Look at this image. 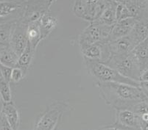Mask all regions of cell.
<instances>
[{"label": "cell", "mask_w": 148, "mask_h": 130, "mask_svg": "<svg viewBox=\"0 0 148 130\" xmlns=\"http://www.w3.org/2000/svg\"><path fill=\"white\" fill-rule=\"evenodd\" d=\"M80 48L83 58L97 60L104 63L111 55L108 46V41L80 46Z\"/></svg>", "instance_id": "9"}, {"label": "cell", "mask_w": 148, "mask_h": 130, "mask_svg": "<svg viewBox=\"0 0 148 130\" xmlns=\"http://www.w3.org/2000/svg\"><path fill=\"white\" fill-rule=\"evenodd\" d=\"M140 81L148 82V67L141 71V74H140Z\"/></svg>", "instance_id": "30"}, {"label": "cell", "mask_w": 148, "mask_h": 130, "mask_svg": "<svg viewBox=\"0 0 148 130\" xmlns=\"http://www.w3.org/2000/svg\"><path fill=\"white\" fill-rule=\"evenodd\" d=\"M55 0H27L21 21L27 25L39 21L49 11Z\"/></svg>", "instance_id": "7"}, {"label": "cell", "mask_w": 148, "mask_h": 130, "mask_svg": "<svg viewBox=\"0 0 148 130\" xmlns=\"http://www.w3.org/2000/svg\"><path fill=\"white\" fill-rule=\"evenodd\" d=\"M27 25L23 23L21 20L16 23L13 28L10 41V47L18 56L21 55L27 46Z\"/></svg>", "instance_id": "10"}, {"label": "cell", "mask_w": 148, "mask_h": 130, "mask_svg": "<svg viewBox=\"0 0 148 130\" xmlns=\"http://www.w3.org/2000/svg\"><path fill=\"white\" fill-rule=\"evenodd\" d=\"M27 0H0V25L22 18Z\"/></svg>", "instance_id": "8"}, {"label": "cell", "mask_w": 148, "mask_h": 130, "mask_svg": "<svg viewBox=\"0 0 148 130\" xmlns=\"http://www.w3.org/2000/svg\"><path fill=\"white\" fill-rule=\"evenodd\" d=\"M84 59V64L87 71L95 82H119L140 87V82L135 81L121 75L111 66L97 60Z\"/></svg>", "instance_id": "2"}, {"label": "cell", "mask_w": 148, "mask_h": 130, "mask_svg": "<svg viewBox=\"0 0 148 130\" xmlns=\"http://www.w3.org/2000/svg\"><path fill=\"white\" fill-rule=\"evenodd\" d=\"M132 53L136 59L141 71L148 67V37L134 47Z\"/></svg>", "instance_id": "16"}, {"label": "cell", "mask_w": 148, "mask_h": 130, "mask_svg": "<svg viewBox=\"0 0 148 130\" xmlns=\"http://www.w3.org/2000/svg\"><path fill=\"white\" fill-rule=\"evenodd\" d=\"M101 98L114 110L130 109L148 98L140 87L119 82H95Z\"/></svg>", "instance_id": "1"}, {"label": "cell", "mask_w": 148, "mask_h": 130, "mask_svg": "<svg viewBox=\"0 0 148 130\" xmlns=\"http://www.w3.org/2000/svg\"><path fill=\"white\" fill-rule=\"evenodd\" d=\"M16 22H9L0 25V48L9 46L12 33Z\"/></svg>", "instance_id": "22"}, {"label": "cell", "mask_w": 148, "mask_h": 130, "mask_svg": "<svg viewBox=\"0 0 148 130\" xmlns=\"http://www.w3.org/2000/svg\"><path fill=\"white\" fill-rule=\"evenodd\" d=\"M18 56L9 46L0 48V63L14 68L17 65Z\"/></svg>", "instance_id": "20"}, {"label": "cell", "mask_w": 148, "mask_h": 130, "mask_svg": "<svg viewBox=\"0 0 148 130\" xmlns=\"http://www.w3.org/2000/svg\"><path fill=\"white\" fill-rule=\"evenodd\" d=\"M110 0H75L73 13L76 16L87 21L97 19Z\"/></svg>", "instance_id": "5"}, {"label": "cell", "mask_w": 148, "mask_h": 130, "mask_svg": "<svg viewBox=\"0 0 148 130\" xmlns=\"http://www.w3.org/2000/svg\"><path fill=\"white\" fill-rule=\"evenodd\" d=\"M136 46V44L130 35L119 39L108 42V46L111 55L128 54L134 50Z\"/></svg>", "instance_id": "13"}, {"label": "cell", "mask_w": 148, "mask_h": 130, "mask_svg": "<svg viewBox=\"0 0 148 130\" xmlns=\"http://www.w3.org/2000/svg\"><path fill=\"white\" fill-rule=\"evenodd\" d=\"M68 108L66 101H57L51 104L38 118L33 130H56Z\"/></svg>", "instance_id": "4"}, {"label": "cell", "mask_w": 148, "mask_h": 130, "mask_svg": "<svg viewBox=\"0 0 148 130\" xmlns=\"http://www.w3.org/2000/svg\"><path fill=\"white\" fill-rule=\"evenodd\" d=\"M35 52H36V50H34L28 44L27 46L22 52V54L18 56L16 66L21 68L25 74H27L28 68L30 66L31 63L33 61V57H34Z\"/></svg>", "instance_id": "21"}, {"label": "cell", "mask_w": 148, "mask_h": 130, "mask_svg": "<svg viewBox=\"0 0 148 130\" xmlns=\"http://www.w3.org/2000/svg\"><path fill=\"white\" fill-rule=\"evenodd\" d=\"M58 20L57 17L49 10L44 15L42 18L38 21L40 31L41 34L42 41L47 37L51 33L56 29Z\"/></svg>", "instance_id": "14"}, {"label": "cell", "mask_w": 148, "mask_h": 130, "mask_svg": "<svg viewBox=\"0 0 148 130\" xmlns=\"http://www.w3.org/2000/svg\"><path fill=\"white\" fill-rule=\"evenodd\" d=\"M0 99L2 100V104L13 101L10 82L6 81L1 76H0Z\"/></svg>", "instance_id": "23"}, {"label": "cell", "mask_w": 148, "mask_h": 130, "mask_svg": "<svg viewBox=\"0 0 148 130\" xmlns=\"http://www.w3.org/2000/svg\"><path fill=\"white\" fill-rule=\"evenodd\" d=\"M140 88H142V91H144V93L146 94V96L148 98V82H144L140 81Z\"/></svg>", "instance_id": "31"}, {"label": "cell", "mask_w": 148, "mask_h": 130, "mask_svg": "<svg viewBox=\"0 0 148 130\" xmlns=\"http://www.w3.org/2000/svg\"><path fill=\"white\" fill-rule=\"evenodd\" d=\"M0 130H13L2 111H0Z\"/></svg>", "instance_id": "28"}, {"label": "cell", "mask_w": 148, "mask_h": 130, "mask_svg": "<svg viewBox=\"0 0 148 130\" xmlns=\"http://www.w3.org/2000/svg\"><path fill=\"white\" fill-rule=\"evenodd\" d=\"M140 130H148V112L136 115Z\"/></svg>", "instance_id": "26"}, {"label": "cell", "mask_w": 148, "mask_h": 130, "mask_svg": "<svg viewBox=\"0 0 148 130\" xmlns=\"http://www.w3.org/2000/svg\"><path fill=\"white\" fill-rule=\"evenodd\" d=\"M95 130H127L125 129L120 128V127H117V126L114 125V124H111V125H107L102 127L99 129H97Z\"/></svg>", "instance_id": "29"}, {"label": "cell", "mask_w": 148, "mask_h": 130, "mask_svg": "<svg viewBox=\"0 0 148 130\" xmlns=\"http://www.w3.org/2000/svg\"><path fill=\"white\" fill-rule=\"evenodd\" d=\"M130 36L136 45L146 39L148 37V18L138 19L130 32Z\"/></svg>", "instance_id": "18"}, {"label": "cell", "mask_w": 148, "mask_h": 130, "mask_svg": "<svg viewBox=\"0 0 148 130\" xmlns=\"http://www.w3.org/2000/svg\"><path fill=\"white\" fill-rule=\"evenodd\" d=\"M1 111L4 113L13 130H18L21 118H20L19 111L18 110L14 103L11 101V102L2 104Z\"/></svg>", "instance_id": "15"}, {"label": "cell", "mask_w": 148, "mask_h": 130, "mask_svg": "<svg viewBox=\"0 0 148 130\" xmlns=\"http://www.w3.org/2000/svg\"><path fill=\"white\" fill-rule=\"evenodd\" d=\"M25 71L21 69V68H18V67L16 66L13 68L11 73V77H10V82L13 83H18V82L21 81L24 77H25Z\"/></svg>", "instance_id": "25"}, {"label": "cell", "mask_w": 148, "mask_h": 130, "mask_svg": "<svg viewBox=\"0 0 148 130\" xmlns=\"http://www.w3.org/2000/svg\"><path fill=\"white\" fill-rule=\"evenodd\" d=\"M89 23L79 36V46L108 41L113 27L101 25L95 21Z\"/></svg>", "instance_id": "6"}, {"label": "cell", "mask_w": 148, "mask_h": 130, "mask_svg": "<svg viewBox=\"0 0 148 130\" xmlns=\"http://www.w3.org/2000/svg\"><path fill=\"white\" fill-rule=\"evenodd\" d=\"M137 21L138 18H129L117 21L113 26L108 42L115 41L121 37L129 35Z\"/></svg>", "instance_id": "12"}, {"label": "cell", "mask_w": 148, "mask_h": 130, "mask_svg": "<svg viewBox=\"0 0 148 130\" xmlns=\"http://www.w3.org/2000/svg\"><path fill=\"white\" fill-rule=\"evenodd\" d=\"M110 1H113V2H116V3H121V2H123V0H110Z\"/></svg>", "instance_id": "32"}, {"label": "cell", "mask_w": 148, "mask_h": 130, "mask_svg": "<svg viewBox=\"0 0 148 130\" xmlns=\"http://www.w3.org/2000/svg\"><path fill=\"white\" fill-rule=\"evenodd\" d=\"M105 63L117 71L122 76L140 82V67L132 52L125 54L111 55Z\"/></svg>", "instance_id": "3"}, {"label": "cell", "mask_w": 148, "mask_h": 130, "mask_svg": "<svg viewBox=\"0 0 148 130\" xmlns=\"http://www.w3.org/2000/svg\"><path fill=\"white\" fill-rule=\"evenodd\" d=\"M116 2L111 1L108 4L106 8L101 13L99 18L96 19L95 22L99 23L101 25H104L106 26L113 27L116 23V9L117 6ZM92 22V21H91Z\"/></svg>", "instance_id": "17"}, {"label": "cell", "mask_w": 148, "mask_h": 130, "mask_svg": "<svg viewBox=\"0 0 148 130\" xmlns=\"http://www.w3.org/2000/svg\"><path fill=\"white\" fill-rule=\"evenodd\" d=\"M27 36L28 44L34 50H36L38 44L42 41L38 21L27 25Z\"/></svg>", "instance_id": "19"}, {"label": "cell", "mask_w": 148, "mask_h": 130, "mask_svg": "<svg viewBox=\"0 0 148 130\" xmlns=\"http://www.w3.org/2000/svg\"><path fill=\"white\" fill-rule=\"evenodd\" d=\"M116 22L126 18H134L128 7L123 2L117 4L116 9Z\"/></svg>", "instance_id": "24"}, {"label": "cell", "mask_w": 148, "mask_h": 130, "mask_svg": "<svg viewBox=\"0 0 148 130\" xmlns=\"http://www.w3.org/2000/svg\"><path fill=\"white\" fill-rule=\"evenodd\" d=\"M114 124L127 130H140L137 116L131 109L115 110Z\"/></svg>", "instance_id": "11"}, {"label": "cell", "mask_w": 148, "mask_h": 130, "mask_svg": "<svg viewBox=\"0 0 148 130\" xmlns=\"http://www.w3.org/2000/svg\"><path fill=\"white\" fill-rule=\"evenodd\" d=\"M12 70H13V68L6 66L3 64L0 63V76L9 82H10Z\"/></svg>", "instance_id": "27"}]
</instances>
